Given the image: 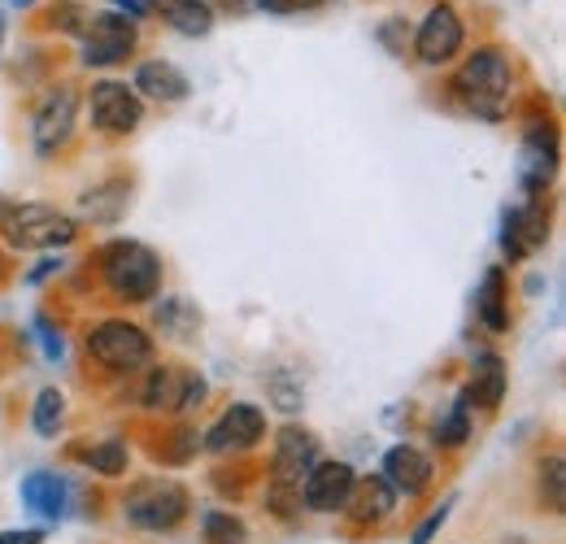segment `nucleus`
Here are the masks:
<instances>
[{
	"label": "nucleus",
	"instance_id": "nucleus-1",
	"mask_svg": "<svg viewBox=\"0 0 566 544\" xmlns=\"http://www.w3.org/2000/svg\"><path fill=\"white\" fill-rule=\"evenodd\" d=\"M453 96H458V105L471 118H480V123H505L510 109H514V66H510V57L496 44L475 49L458 66V74H453Z\"/></svg>",
	"mask_w": 566,
	"mask_h": 544
},
{
	"label": "nucleus",
	"instance_id": "nucleus-2",
	"mask_svg": "<svg viewBox=\"0 0 566 544\" xmlns=\"http://www.w3.org/2000/svg\"><path fill=\"white\" fill-rule=\"evenodd\" d=\"M0 240L13 253H57L78 240V218L49 201L0 205Z\"/></svg>",
	"mask_w": 566,
	"mask_h": 544
},
{
	"label": "nucleus",
	"instance_id": "nucleus-3",
	"mask_svg": "<svg viewBox=\"0 0 566 544\" xmlns=\"http://www.w3.org/2000/svg\"><path fill=\"white\" fill-rule=\"evenodd\" d=\"M96 274L105 283V292L123 305H148L161 292V258L144 240H127V236L109 240L96 253Z\"/></svg>",
	"mask_w": 566,
	"mask_h": 544
},
{
	"label": "nucleus",
	"instance_id": "nucleus-4",
	"mask_svg": "<svg viewBox=\"0 0 566 544\" xmlns=\"http://www.w3.org/2000/svg\"><path fill=\"white\" fill-rule=\"evenodd\" d=\"M188 514H192V492L170 475H144L123 492V523L148 536L175 532L179 523H188Z\"/></svg>",
	"mask_w": 566,
	"mask_h": 544
},
{
	"label": "nucleus",
	"instance_id": "nucleus-5",
	"mask_svg": "<svg viewBox=\"0 0 566 544\" xmlns=\"http://www.w3.org/2000/svg\"><path fill=\"white\" fill-rule=\"evenodd\" d=\"M83 348L105 375H144L157 357L148 327L132 323V318H101L96 327H87Z\"/></svg>",
	"mask_w": 566,
	"mask_h": 544
},
{
	"label": "nucleus",
	"instance_id": "nucleus-6",
	"mask_svg": "<svg viewBox=\"0 0 566 544\" xmlns=\"http://www.w3.org/2000/svg\"><path fill=\"white\" fill-rule=\"evenodd\" d=\"M271 436L266 409L253 401H231L218 418L210 422V431L201 436V449L210 458H249L253 449H262Z\"/></svg>",
	"mask_w": 566,
	"mask_h": 544
},
{
	"label": "nucleus",
	"instance_id": "nucleus-7",
	"mask_svg": "<svg viewBox=\"0 0 566 544\" xmlns=\"http://www.w3.org/2000/svg\"><path fill=\"white\" fill-rule=\"evenodd\" d=\"M140 49V22L118 13V9H105V13H92L83 35H78V57L87 70H109L118 62H127L132 53Z\"/></svg>",
	"mask_w": 566,
	"mask_h": 544
},
{
	"label": "nucleus",
	"instance_id": "nucleus-8",
	"mask_svg": "<svg viewBox=\"0 0 566 544\" xmlns=\"http://www.w3.org/2000/svg\"><path fill=\"white\" fill-rule=\"evenodd\" d=\"M206 393H210V384H206V375L192 370V366H148L140 384V406L148 409V414L175 418V414L201 409Z\"/></svg>",
	"mask_w": 566,
	"mask_h": 544
},
{
	"label": "nucleus",
	"instance_id": "nucleus-9",
	"mask_svg": "<svg viewBox=\"0 0 566 544\" xmlns=\"http://www.w3.org/2000/svg\"><path fill=\"white\" fill-rule=\"evenodd\" d=\"M78 132V87L74 83H53L35 109H31V148L35 157H57Z\"/></svg>",
	"mask_w": 566,
	"mask_h": 544
},
{
	"label": "nucleus",
	"instance_id": "nucleus-10",
	"mask_svg": "<svg viewBox=\"0 0 566 544\" xmlns=\"http://www.w3.org/2000/svg\"><path fill=\"white\" fill-rule=\"evenodd\" d=\"M323 458V440L301 427V422H283L271 440V475H266V488H287V492H301L305 475L318 467Z\"/></svg>",
	"mask_w": 566,
	"mask_h": 544
},
{
	"label": "nucleus",
	"instance_id": "nucleus-11",
	"mask_svg": "<svg viewBox=\"0 0 566 544\" xmlns=\"http://www.w3.org/2000/svg\"><path fill=\"white\" fill-rule=\"evenodd\" d=\"M87 118L101 136H132L144 123V101L127 79H101L87 92Z\"/></svg>",
	"mask_w": 566,
	"mask_h": 544
},
{
	"label": "nucleus",
	"instance_id": "nucleus-12",
	"mask_svg": "<svg viewBox=\"0 0 566 544\" xmlns=\"http://www.w3.org/2000/svg\"><path fill=\"white\" fill-rule=\"evenodd\" d=\"M410 44H415V57H419L423 66H431V70L458 62V53H462V44H467L462 13H458L449 0H436V4L423 13L419 31L410 35Z\"/></svg>",
	"mask_w": 566,
	"mask_h": 544
},
{
	"label": "nucleus",
	"instance_id": "nucleus-13",
	"mask_svg": "<svg viewBox=\"0 0 566 544\" xmlns=\"http://www.w3.org/2000/svg\"><path fill=\"white\" fill-rule=\"evenodd\" d=\"M549 240V201L527 197L523 205H510L501 213V253L505 262H527Z\"/></svg>",
	"mask_w": 566,
	"mask_h": 544
},
{
	"label": "nucleus",
	"instance_id": "nucleus-14",
	"mask_svg": "<svg viewBox=\"0 0 566 544\" xmlns=\"http://www.w3.org/2000/svg\"><path fill=\"white\" fill-rule=\"evenodd\" d=\"M558 157H563L558 132L549 123H532L523 132V144H518V188L527 197H545L554 175H558Z\"/></svg>",
	"mask_w": 566,
	"mask_h": 544
},
{
	"label": "nucleus",
	"instance_id": "nucleus-15",
	"mask_svg": "<svg viewBox=\"0 0 566 544\" xmlns=\"http://www.w3.org/2000/svg\"><path fill=\"white\" fill-rule=\"evenodd\" d=\"M357 471L340 458H318V467L301 483V510L310 514H345Z\"/></svg>",
	"mask_w": 566,
	"mask_h": 544
},
{
	"label": "nucleus",
	"instance_id": "nucleus-16",
	"mask_svg": "<svg viewBox=\"0 0 566 544\" xmlns=\"http://www.w3.org/2000/svg\"><path fill=\"white\" fill-rule=\"evenodd\" d=\"M397 505H401V496L392 492V483L379 471L375 475H357L354 492H349V505H345V519H349L354 532H375V527H384L397 514Z\"/></svg>",
	"mask_w": 566,
	"mask_h": 544
},
{
	"label": "nucleus",
	"instance_id": "nucleus-17",
	"mask_svg": "<svg viewBox=\"0 0 566 544\" xmlns=\"http://www.w3.org/2000/svg\"><path fill=\"white\" fill-rule=\"evenodd\" d=\"M379 475L392 483V492H397V496H406V501H419L427 488H431V479H436V462L427 458L419 444L401 440V444H392V449L384 453V462H379Z\"/></svg>",
	"mask_w": 566,
	"mask_h": 544
},
{
	"label": "nucleus",
	"instance_id": "nucleus-18",
	"mask_svg": "<svg viewBox=\"0 0 566 544\" xmlns=\"http://www.w3.org/2000/svg\"><path fill=\"white\" fill-rule=\"evenodd\" d=\"M18 496H22V505L31 514H40L49 523H62L71 514L74 488L71 479L57 475V471H31V475H22V483H18Z\"/></svg>",
	"mask_w": 566,
	"mask_h": 544
},
{
	"label": "nucleus",
	"instance_id": "nucleus-19",
	"mask_svg": "<svg viewBox=\"0 0 566 544\" xmlns=\"http://www.w3.org/2000/svg\"><path fill=\"white\" fill-rule=\"evenodd\" d=\"M132 87H136V96L140 101H157V105H179V101H188V92H192V79L184 74V70L175 66V62H161V57H148L136 66V79H132Z\"/></svg>",
	"mask_w": 566,
	"mask_h": 544
},
{
	"label": "nucleus",
	"instance_id": "nucleus-20",
	"mask_svg": "<svg viewBox=\"0 0 566 544\" xmlns=\"http://www.w3.org/2000/svg\"><path fill=\"white\" fill-rule=\"evenodd\" d=\"M505 388H510V370H505V357L501 353H475L471 362V375H467V388L462 397L471 406L489 409L493 414L501 401H505Z\"/></svg>",
	"mask_w": 566,
	"mask_h": 544
},
{
	"label": "nucleus",
	"instance_id": "nucleus-21",
	"mask_svg": "<svg viewBox=\"0 0 566 544\" xmlns=\"http://www.w3.org/2000/svg\"><path fill=\"white\" fill-rule=\"evenodd\" d=\"M71 458L96 479H123L132 467V444L123 436H105V440H92V444H78L71 449Z\"/></svg>",
	"mask_w": 566,
	"mask_h": 544
},
{
	"label": "nucleus",
	"instance_id": "nucleus-22",
	"mask_svg": "<svg viewBox=\"0 0 566 544\" xmlns=\"http://www.w3.org/2000/svg\"><path fill=\"white\" fill-rule=\"evenodd\" d=\"M475 318L493 332V336H505L510 332V279L501 266H489L480 287H475Z\"/></svg>",
	"mask_w": 566,
	"mask_h": 544
},
{
	"label": "nucleus",
	"instance_id": "nucleus-23",
	"mask_svg": "<svg viewBox=\"0 0 566 544\" xmlns=\"http://www.w3.org/2000/svg\"><path fill=\"white\" fill-rule=\"evenodd\" d=\"M153 9L166 18L170 31L188 35V40H201L213 31V9L210 0H153Z\"/></svg>",
	"mask_w": 566,
	"mask_h": 544
},
{
	"label": "nucleus",
	"instance_id": "nucleus-24",
	"mask_svg": "<svg viewBox=\"0 0 566 544\" xmlns=\"http://www.w3.org/2000/svg\"><path fill=\"white\" fill-rule=\"evenodd\" d=\"M153 323L166 341H192L201 332V310L188 296H161L157 310H153Z\"/></svg>",
	"mask_w": 566,
	"mask_h": 544
},
{
	"label": "nucleus",
	"instance_id": "nucleus-25",
	"mask_svg": "<svg viewBox=\"0 0 566 544\" xmlns=\"http://www.w3.org/2000/svg\"><path fill=\"white\" fill-rule=\"evenodd\" d=\"M127 192H132L127 179H109V184H101V188H87V192H83V218H92L96 227H114V222L123 218L127 201H132Z\"/></svg>",
	"mask_w": 566,
	"mask_h": 544
},
{
	"label": "nucleus",
	"instance_id": "nucleus-26",
	"mask_svg": "<svg viewBox=\"0 0 566 544\" xmlns=\"http://www.w3.org/2000/svg\"><path fill=\"white\" fill-rule=\"evenodd\" d=\"M66 414H71V406H66L62 388H40L31 401V431L40 440H57L66 431Z\"/></svg>",
	"mask_w": 566,
	"mask_h": 544
},
{
	"label": "nucleus",
	"instance_id": "nucleus-27",
	"mask_svg": "<svg viewBox=\"0 0 566 544\" xmlns=\"http://www.w3.org/2000/svg\"><path fill=\"white\" fill-rule=\"evenodd\" d=\"M471 401L458 393L449 409L436 418V427H431V440H436V449H462L467 440H471Z\"/></svg>",
	"mask_w": 566,
	"mask_h": 544
},
{
	"label": "nucleus",
	"instance_id": "nucleus-28",
	"mask_svg": "<svg viewBox=\"0 0 566 544\" xmlns=\"http://www.w3.org/2000/svg\"><path fill=\"white\" fill-rule=\"evenodd\" d=\"M536 488H541V505H545L549 514H563L566 510V462H563V453L541 458V467H536Z\"/></svg>",
	"mask_w": 566,
	"mask_h": 544
},
{
	"label": "nucleus",
	"instance_id": "nucleus-29",
	"mask_svg": "<svg viewBox=\"0 0 566 544\" xmlns=\"http://www.w3.org/2000/svg\"><path fill=\"white\" fill-rule=\"evenodd\" d=\"M201 541L206 544H249V523L235 510H201Z\"/></svg>",
	"mask_w": 566,
	"mask_h": 544
},
{
	"label": "nucleus",
	"instance_id": "nucleus-30",
	"mask_svg": "<svg viewBox=\"0 0 566 544\" xmlns=\"http://www.w3.org/2000/svg\"><path fill=\"white\" fill-rule=\"evenodd\" d=\"M453 505H458V492H449L444 501H436V505L427 510L423 519L415 523V532H410V544H436V536L444 532V523H449V514H453Z\"/></svg>",
	"mask_w": 566,
	"mask_h": 544
},
{
	"label": "nucleus",
	"instance_id": "nucleus-31",
	"mask_svg": "<svg viewBox=\"0 0 566 544\" xmlns=\"http://www.w3.org/2000/svg\"><path fill=\"white\" fill-rule=\"evenodd\" d=\"M157 453H161V462L184 467V462H192V458L201 453V436H197L192 427H175V444H161Z\"/></svg>",
	"mask_w": 566,
	"mask_h": 544
},
{
	"label": "nucleus",
	"instance_id": "nucleus-32",
	"mask_svg": "<svg viewBox=\"0 0 566 544\" xmlns=\"http://www.w3.org/2000/svg\"><path fill=\"white\" fill-rule=\"evenodd\" d=\"M87 18H92V13H87L78 0H57V4L49 9V27H53V31H66V35H83Z\"/></svg>",
	"mask_w": 566,
	"mask_h": 544
},
{
	"label": "nucleus",
	"instance_id": "nucleus-33",
	"mask_svg": "<svg viewBox=\"0 0 566 544\" xmlns=\"http://www.w3.org/2000/svg\"><path fill=\"white\" fill-rule=\"evenodd\" d=\"M35 341H40V348H44V357L49 362H62L66 357V336H62V327L49 318V314H35Z\"/></svg>",
	"mask_w": 566,
	"mask_h": 544
},
{
	"label": "nucleus",
	"instance_id": "nucleus-34",
	"mask_svg": "<svg viewBox=\"0 0 566 544\" xmlns=\"http://www.w3.org/2000/svg\"><path fill=\"white\" fill-rule=\"evenodd\" d=\"M375 35H379V44H384L392 57H406V49H410V27H406V18H388Z\"/></svg>",
	"mask_w": 566,
	"mask_h": 544
},
{
	"label": "nucleus",
	"instance_id": "nucleus-35",
	"mask_svg": "<svg viewBox=\"0 0 566 544\" xmlns=\"http://www.w3.org/2000/svg\"><path fill=\"white\" fill-rule=\"evenodd\" d=\"M62 266H66V258H57V253H44L31 271H27V283L35 287V283H44V279H53V274H62Z\"/></svg>",
	"mask_w": 566,
	"mask_h": 544
},
{
	"label": "nucleus",
	"instance_id": "nucleus-36",
	"mask_svg": "<svg viewBox=\"0 0 566 544\" xmlns=\"http://www.w3.org/2000/svg\"><path fill=\"white\" fill-rule=\"evenodd\" d=\"M49 532L44 527H4L0 532V544H44Z\"/></svg>",
	"mask_w": 566,
	"mask_h": 544
},
{
	"label": "nucleus",
	"instance_id": "nucleus-37",
	"mask_svg": "<svg viewBox=\"0 0 566 544\" xmlns=\"http://www.w3.org/2000/svg\"><path fill=\"white\" fill-rule=\"evenodd\" d=\"M253 4H262L266 13H310V9H318L323 0H253Z\"/></svg>",
	"mask_w": 566,
	"mask_h": 544
},
{
	"label": "nucleus",
	"instance_id": "nucleus-38",
	"mask_svg": "<svg viewBox=\"0 0 566 544\" xmlns=\"http://www.w3.org/2000/svg\"><path fill=\"white\" fill-rule=\"evenodd\" d=\"M114 9L140 22V18H148V13H153V0H114Z\"/></svg>",
	"mask_w": 566,
	"mask_h": 544
},
{
	"label": "nucleus",
	"instance_id": "nucleus-39",
	"mask_svg": "<svg viewBox=\"0 0 566 544\" xmlns=\"http://www.w3.org/2000/svg\"><path fill=\"white\" fill-rule=\"evenodd\" d=\"M222 4H231V9H244V4H253V0H222Z\"/></svg>",
	"mask_w": 566,
	"mask_h": 544
},
{
	"label": "nucleus",
	"instance_id": "nucleus-40",
	"mask_svg": "<svg viewBox=\"0 0 566 544\" xmlns=\"http://www.w3.org/2000/svg\"><path fill=\"white\" fill-rule=\"evenodd\" d=\"M0 49H4V9H0Z\"/></svg>",
	"mask_w": 566,
	"mask_h": 544
},
{
	"label": "nucleus",
	"instance_id": "nucleus-41",
	"mask_svg": "<svg viewBox=\"0 0 566 544\" xmlns=\"http://www.w3.org/2000/svg\"><path fill=\"white\" fill-rule=\"evenodd\" d=\"M13 4H18V9H27V4H31V0H13Z\"/></svg>",
	"mask_w": 566,
	"mask_h": 544
}]
</instances>
